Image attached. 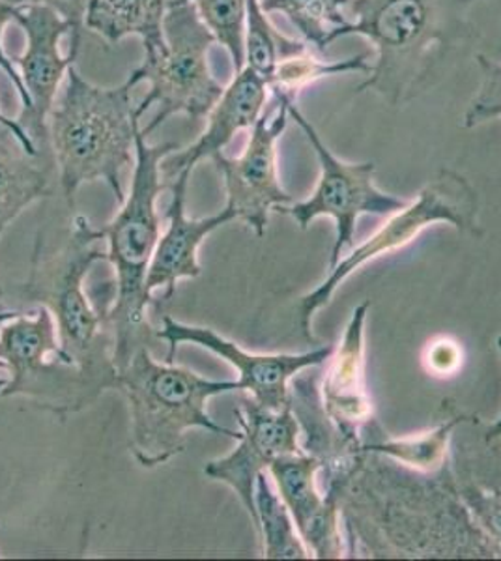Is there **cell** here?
<instances>
[{"label":"cell","mask_w":501,"mask_h":561,"mask_svg":"<svg viewBox=\"0 0 501 561\" xmlns=\"http://www.w3.org/2000/svg\"><path fill=\"white\" fill-rule=\"evenodd\" d=\"M12 7H47L60 13L64 20L71 25L70 53L79 55L81 49V34L84 31V13L89 8L90 0H7Z\"/></svg>","instance_id":"83f0119b"},{"label":"cell","mask_w":501,"mask_h":561,"mask_svg":"<svg viewBox=\"0 0 501 561\" xmlns=\"http://www.w3.org/2000/svg\"><path fill=\"white\" fill-rule=\"evenodd\" d=\"M193 171H182L177 179L169 182L171 187V205L167 208L166 232L159 237L153 251L152 261L148 266L147 293L153 298L156 290H161V300H171L177 293V283L182 279H195L201 275L198 249L204 240L221 229L223 225L235 221L236 214L225 206L216 216L191 219L185 211L187 185Z\"/></svg>","instance_id":"2e32d148"},{"label":"cell","mask_w":501,"mask_h":561,"mask_svg":"<svg viewBox=\"0 0 501 561\" xmlns=\"http://www.w3.org/2000/svg\"><path fill=\"white\" fill-rule=\"evenodd\" d=\"M458 496L477 526L501 549V489L481 485L468 470L455 473Z\"/></svg>","instance_id":"484cf974"},{"label":"cell","mask_w":501,"mask_h":561,"mask_svg":"<svg viewBox=\"0 0 501 561\" xmlns=\"http://www.w3.org/2000/svg\"><path fill=\"white\" fill-rule=\"evenodd\" d=\"M304 51V42L286 38L270 23L259 0H246V62L266 79L267 87L281 60Z\"/></svg>","instance_id":"603a6c76"},{"label":"cell","mask_w":501,"mask_h":561,"mask_svg":"<svg viewBox=\"0 0 501 561\" xmlns=\"http://www.w3.org/2000/svg\"><path fill=\"white\" fill-rule=\"evenodd\" d=\"M436 224L453 225L455 229L477 237L481 234L477 227L476 190L463 174L451 169H442L439 176L421 190L413 203L395 211L367 242L355 248L343 261L337 262L331 274L312 293L301 296L298 314L305 337L312 341L311 322L315 314L330 304L337 288L350 274L378 256L405 248L419 237L421 230Z\"/></svg>","instance_id":"ba28073f"},{"label":"cell","mask_w":501,"mask_h":561,"mask_svg":"<svg viewBox=\"0 0 501 561\" xmlns=\"http://www.w3.org/2000/svg\"><path fill=\"white\" fill-rule=\"evenodd\" d=\"M21 12H23V8L12 7V4L7 2V0H0V70L7 73L8 79L12 81L13 87L18 90L21 103H23L20 116H25L32 108L31 96H29V92H26L20 71L15 70V65H13L12 58L8 57L7 51H4V44H2V34H4V28H7V25H10V23H15V25H18Z\"/></svg>","instance_id":"f1b7e54d"},{"label":"cell","mask_w":501,"mask_h":561,"mask_svg":"<svg viewBox=\"0 0 501 561\" xmlns=\"http://www.w3.org/2000/svg\"><path fill=\"white\" fill-rule=\"evenodd\" d=\"M158 339L169 345L167 362H174L180 345H197L216 354L238 370V389L248 391L253 401L270 410L285 409L291 404V380L301 370L324 364L335 352V346H320L304 354H254L243 351L238 343L223 337L212 328L184 324L171 317H163Z\"/></svg>","instance_id":"7c38bea8"},{"label":"cell","mask_w":501,"mask_h":561,"mask_svg":"<svg viewBox=\"0 0 501 561\" xmlns=\"http://www.w3.org/2000/svg\"><path fill=\"white\" fill-rule=\"evenodd\" d=\"M429 369L439 373V375H449L453 370L457 369L460 362H463V354L458 348L457 343L442 339L439 343L429 348Z\"/></svg>","instance_id":"f546056e"},{"label":"cell","mask_w":501,"mask_h":561,"mask_svg":"<svg viewBox=\"0 0 501 561\" xmlns=\"http://www.w3.org/2000/svg\"><path fill=\"white\" fill-rule=\"evenodd\" d=\"M471 420L468 415L453 414L447 420L440 421L429 433L408 436V438H387L386 433L378 427V434L363 440L360 454H380L400 465L410 466L421 472H436L447 459V444L453 431Z\"/></svg>","instance_id":"44dd1931"},{"label":"cell","mask_w":501,"mask_h":561,"mask_svg":"<svg viewBox=\"0 0 501 561\" xmlns=\"http://www.w3.org/2000/svg\"><path fill=\"white\" fill-rule=\"evenodd\" d=\"M217 44L229 51L236 73L246 66V0H193Z\"/></svg>","instance_id":"d4e9b609"},{"label":"cell","mask_w":501,"mask_h":561,"mask_svg":"<svg viewBox=\"0 0 501 561\" xmlns=\"http://www.w3.org/2000/svg\"><path fill=\"white\" fill-rule=\"evenodd\" d=\"M0 128L8 129V131L18 139L23 150H25L26 153H31L32 158H38L39 148L36 147V142L32 140L29 131L21 126L20 121H12V118H8V116L0 111Z\"/></svg>","instance_id":"4dcf8cb0"},{"label":"cell","mask_w":501,"mask_h":561,"mask_svg":"<svg viewBox=\"0 0 501 561\" xmlns=\"http://www.w3.org/2000/svg\"><path fill=\"white\" fill-rule=\"evenodd\" d=\"M498 348H500L501 352V335L498 337ZM485 440H501V415L494 421V423H492V425L487 427V431H485Z\"/></svg>","instance_id":"1f68e13d"},{"label":"cell","mask_w":501,"mask_h":561,"mask_svg":"<svg viewBox=\"0 0 501 561\" xmlns=\"http://www.w3.org/2000/svg\"><path fill=\"white\" fill-rule=\"evenodd\" d=\"M171 0H90L84 28L102 36L109 45L137 36L145 55L166 47L163 21Z\"/></svg>","instance_id":"d6986e66"},{"label":"cell","mask_w":501,"mask_h":561,"mask_svg":"<svg viewBox=\"0 0 501 561\" xmlns=\"http://www.w3.org/2000/svg\"><path fill=\"white\" fill-rule=\"evenodd\" d=\"M178 148V142L152 147L140 128L137 129L129 193L116 216L100 229L107 243V261L115 272L116 296L109 311V324L115 337L113 362L116 369H122L139 348L148 346L152 335L147 309L153 298L147 293V274L161 237L156 201L167 187L161 176V161Z\"/></svg>","instance_id":"5b68a950"},{"label":"cell","mask_w":501,"mask_h":561,"mask_svg":"<svg viewBox=\"0 0 501 561\" xmlns=\"http://www.w3.org/2000/svg\"><path fill=\"white\" fill-rule=\"evenodd\" d=\"M235 415L240 425V438L236 440L238 446L229 455L209 460L204 466V476L225 483L235 492L257 529V481L270 470L273 460L304 451L298 446L301 433L291 404L285 409L270 410L248 397L235 410Z\"/></svg>","instance_id":"4fadbf2b"},{"label":"cell","mask_w":501,"mask_h":561,"mask_svg":"<svg viewBox=\"0 0 501 561\" xmlns=\"http://www.w3.org/2000/svg\"><path fill=\"white\" fill-rule=\"evenodd\" d=\"M0 367L8 375L2 397H29L60 417L95 401L81 373L64 364L57 324L44 306L0 324Z\"/></svg>","instance_id":"9c48e42d"},{"label":"cell","mask_w":501,"mask_h":561,"mask_svg":"<svg viewBox=\"0 0 501 561\" xmlns=\"http://www.w3.org/2000/svg\"><path fill=\"white\" fill-rule=\"evenodd\" d=\"M320 468V460L299 451L273 460L267 472L275 479L281 500L312 558L339 560L343 558L341 511L335 497L318 492Z\"/></svg>","instance_id":"9a60e30c"},{"label":"cell","mask_w":501,"mask_h":561,"mask_svg":"<svg viewBox=\"0 0 501 561\" xmlns=\"http://www.w3.org/2000/svg\"><path fill=\"white\" fill-rule=\"evenodd\" d=\"M277 100H283L288 108V116L298 124L305 137L311 142L320 163V179L311 197L301 203L283 206L280 211L293 217L299 229L307 230L317 217H331L335 221L337 238L333 243L330 266L333 268L341 261L344 251L354 248L355 224L365 214L389 216L402 210L408 205L405 198L395 197L378 190L375 184L376 167L367 163H346L339 160L324 140L320 139L311 121L299 111L296 98L277 92Z\"/></svg>","instance_id":"30bf717a"},{"label":"cell","mask_w":501,"mask_h":561,"mask_svg":"<svg viewBox=\"0 0 501 561\" xmlns=\"http://www.w3.org/2000/svg\"><path fill=\"white\" fill-rule=\"evenodd\" d=\"M266 13L280 12L291 21L307 44L318 53L328 47V36L337 26L349 25L344 8L350 0H259Z\"/></svg>","instance_id":"cb8c5ba5"},{"label":"cell","mask_w":501,"mask_h":561,"mask_svg":"<svg viewBox=\"0 0 501 561\" xmlns=\"http://www.w3.org/2000/svg\"><path fill=\"white\" fill-rule=\"evenodd\" d=\"M257 505V536L261 537L262 556L267 560H307L312 558L309 549L305 547L294 524L293 515L281 500L280 494L273 491L266 473H262L257 481L254 492Z\"/></svg>","instance_id":"7402d4cb"},{"label":"cell","mask_w":501,"mask_h":561,"mask_svg":"<svg viewBox=\"0 0 501 561\" xmlns=\"http://www.w3.org/2000/svg\"><path fill=\"white\" fill-rule=\"evenodd\" d=\"M371 301L355 307L344 330L341 346L330 357L320 389L326 412L352 444L362 446L363 425L373 420V407L365 386V320Z\"/></svg>","instance_id":"ac0fdd59"},{"label":"cell","mask_w":501,"mask_h":561,"mask_svg":"<svg viewBox=\"0 0 501 561\" xmlns=\"http://www.w3.org/2000/svg\"><path fill=\"white\" fill-rule=\"evenodd\" d=\"M288 118L286 103L277 100V115L272 118L270 111L262 113L241 156L227 158L221 152L212 158L227 192L225 206L259 238L266 234L270 214L294 203L293 195L281 187L277 171V140L285 134Z\"/></svg>","instance_id":"8fae6325"},{"label":"cell","mask_w":501,"mask_h":561,"mask_svg":"<svg viewBox=\"0 0 501 561\" xmlns=\"http://www.w3.org/2000/svg\"><path fill=\"white\" fill-rule=\"evenodd\" d=\"M18 313V311H0V324L4 322V320L10 319L13 314ZM8 383V375L4 373V369L0 367V399H2V391L7 388Z\"/></svg>","instance_id":"d6a6232c"},{"label":"cell","mask_w":501,"mask_h":561,"mask_svg":"<svg viewBox=\"0 0 501 561\" xmlns=\"http://www.w3.org/2000/svg\"><path fill=\"white\" fill-rule=\"evenodd\" d=\"M115 389L129 404V451L143 468L167 465L184 454L191 428L240 438V431L223 427L206 410L209 399L235 391L238 382L208 380L174 362L161 364L150 346L116 369Z\"/></svg>","instance_id":"8992f818"},{"label":"cell","mask_w":501,"mask_h":561,"mask_svg":"<svg viewBox=\"0 0 501 561\" xmlns=\"http://www.w3.org/2000/svg\"><path fill=\"white\" fill-rule=\"evenodd\" d=\"M163 36L166 47L145 55V62L135 70L140 83H150V92L137 105L139 118L153 103L159 105L158 115L147 128H140L145 137L178 113H184L191 121H203L225 90L209 70L208 53L217 38L193 0H171Z\"/></svg>","instance_id":"52a82bcc"},{"label":"cell","mask_w":501,"mask_h":561,"mask_svg":"<svg viewBox=\"0 0 501 561\" xmlns=\"http://www.w3.org/2000/svg\"><path fill=\"white\" fill-rule=\"evenodd\" d=\"M328 479L349 529V554L368 558H501V549L471 518L445 462L421 472L380 454H360Z\"/></svg>","instance_id":"6da1fadb"},{"label":"cell","mask_w":501,"mask_h":561,"mask_svg":"<svg viewBox=\"0 0 501 561\" xmlns=\"http://www.w3.org/2000/svg\"><path fill=\"white\" fill-rule=\"evenodd\" d=\"M18 25L25 31L26 49L21 57L13 58V65L20 68L32 102L31 111L20 116V124L36 147L39 140L45 147L49 140L47 121L55 107L58 89L77 58L73 53L66 57L60 53V39L71 34V25L60 13L47 7L23 8Z\"/></svg>","instance_id":"5bb4252c"},{"label":"cell","mask_w":501,"mask_h":561,"mask_svg":"<svg viewBox=\"0 0 501 561\" xmlns=\"http://www.w3.org/2000/svg\"><path fill=\"white\" fill-rule=\"evenodd\" d=\"M266 79L251 66L236 73L232 83L223 90L214 108L209 111L208 126L193 145L172 152L161 161V176L166 184L177 179L182 171H193L198 161L212 160L229 147L230 140L241 129L253 128L264 113L267 100Z\"/></svg>","instance_id":"e0dca14e"},{"label":"cell","mask_w":501,"mask_h":561,"mask_svg":"<svg viewBox=\"0 0 501 561\" xmlns=\"http://www.w3.org/2000/svg\"><path fill=\"white\" fill-rule=\"evenodd\" d=\"M477 65L481 68V87L464 115V126L476 128L485 122L501 118V62H496L487 55H476Z\"/></svg>","instance_id":"4316f807"},{"label":"cell","mask_w":501,"mask_h":561,"mask_svg":"<svg viewBox=\"0 0 501 561\" xmlns=\"http://www.w3.org/2000/svg\"><path fill=\"white\" fill-rule=\"evenodd\" d=\"M140 83L135 70L118 87H98L71 66L60 102L55 103L47 131L58 180L68 205H76L81 185L105 182L124 203L122 173L135 165V135L139 129L132 90Z\"/></svg>","instance_id":"277c9868"},{"label":"cell","mask_w":501,"mask_h":561,"mask_svg":"<svg viewBox=\"0 0 501 561\" xmlns=\"http://www.w3.org/2000/svg\"><path fill=\"white\" fill-rule=\"evenodd\" d=\"M26 153L8 129L0 128V238L21 211L52 195L45 167ZM0 285V298H2Z\"/></svg>","instance_id":"ffe728a7"},{"label":"cell","mask_w":501,"mask_h":561,"mask_svg":"<svg viewBox=\"0 0 501 561\" xmlns=\"http://www.w3.org/2000/svg\"><path fill=\"white\" fill-rule=\"evenodd\" d=\"M479 0H350L355 23L337 26L328 45L363 36L378 58L355 89L375 92L389 105H408L439 83L447 66L476 44L470 12Z\"/></svg>","instance_id":"7a4b0ae2"},{"label":"cell","mask_w":501,"mask_h":561,"mask_svg":"<svg viewBox=\"0 0 501 561\" xmlns=\"http://www.w3.org/2000/svg\"><path fill=\"white\" fill-rule=\"evenodd\" d=\"M102 242V230L84 216L73 217L70 237L57 251H49L39 234L31 275L23 285V298L53 314L64 364L81 373L95 399L105 389H115L116 382L111 309L98 306L84 285L95 262L107 261Z\"/></svg>","instance_id":"3957f363"}]
</instances>
